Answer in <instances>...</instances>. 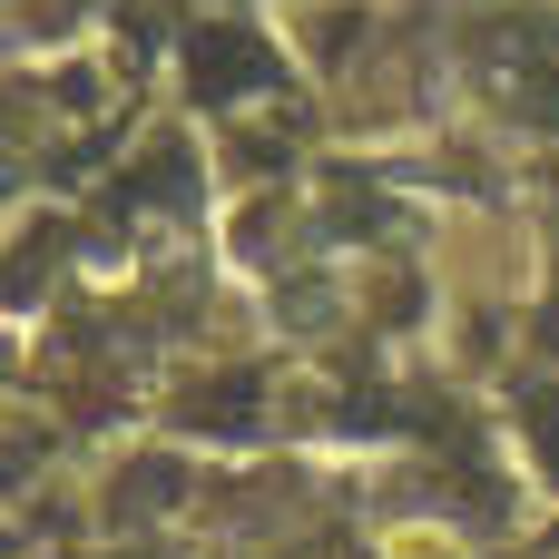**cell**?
Masks as SVG:
<instances>
[{
    "label": "cell",
    "mask_w": 559,
    "mask_h": 559,
    "mask_svg": "<svg viewBox=\"0 0 559 559\" xmlns=\"http://www.w3.org/2000/svg\"><path fill=\"white\" fill-rule=\"evenodd\" d=\"M187 79H197V98H246V88L275 79V59H265L246 29H197V39H187Z\"/></svg>",
    "instance_id": "6da1fadb"
},
{
    "label": "cell",
    "mask_w": 559,
    "mask_h": 559,
    "mask_svg": "<svg viewBox=\"0 0 559 559\" xmlns=\"http://www.w3.org/2000/svg\"><path fill=\"white\" fill-rule=\"evenodd\" d=\"M187 423H206V432H246V423H255V383L236 373V383L197 393V403H187Z\"/></svg>",
    "instance_id": "7a4b0ae2"
},
{
    "label": "cell",
    "mask_w": 559,
    "mask_h": 559,
    "mask_svg": "<svg viewBox=\"0 0 559 559\" xmlns=\"http://www.w3.org/2000/svg\"><path fill=\"white\" fill-rule=\"evenodd\" d=\"M531 432L559 452V383H550V393H531Z\"/></svg>",
    "instance_id": "3957f363"
}]
</instances>
